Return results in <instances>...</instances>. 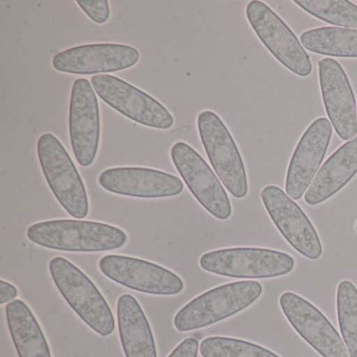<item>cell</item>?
Segmentation results:
<instances>
[{
    "instance_id": "obj_16",
    "label": "cell",
    "mask_w": 357,
    "mask_h": 357,
    "mask_svg": "<svg viewBox=\"0 0 357 357\" xmlns=\"http://www.w3.org/2000/svg\"><path fill=\"white\" fill-rule=\"evenodd\" d=\"M332 128L328 119L319 118L303 133L286 175V194L291 199H301L312 183L329 147Z\"/></svg>"
},
{
    "instance_id": "obj_23",
    "label": "cell",
    "mask_w": 357,
    "mask_h": 357,
    "mask_svg": "<svg viewBox=\"0 0 357 357\" xmlns=\"http://www.w3.org/2000/svg\"><path fill=\"white\" fill-rule=\"evenodd\" d=\"M298 7L327 24L357 29V6L348 0H294Z\"/></svg>"
},
{
    "instance_id": "obj_24",
    "label": "cell",
    "mask_w": 357,
    "mask_h": 357,
    "mask_svg": "<svg viewBox=\"0 0 357 357\" xmlns=\"http://www.w3.org/2000/svg\"><path fill=\"white\" fill-rule=\"evenodd\" d=\"M202 357H280L275 353L237 338L211 336L200 344Z\"/></svg>"
},
{
    "instance_id": "obj_12",
    "label": "cell",
    "mask_w": 357,
    "mask_h": 357,
    "mask_svg": "<svg viewBox=\"0 0 357 357\" xmlns=\"http://www.w3.org/2000/svg\"><path fill=\"white\" fill-rule=\"evenodd\" d=\"M105 277L129 289L154 296H176L185 287L176 273L149 261L132 257L108 255L100 260Z\"/></svg>"
},
{
    "instance_id": "obj_13",
    "label": "cell",
    "mask_w": 357,
    "mask_h": 357,
    "mask_svg": "<svg viewBox=\"0 0 357 357\" xmlns=\"http://www.w3.org/2000/svg\"><path fill=\"white\" fill-rule=\"evenodd\" d=\"M279 303L290 325L321 356L350 357L335 328L310 302L294 292H284Z\"/></svg>"
},
{
    "instance_id": "obj_2",
    "label": "cell",
    "mask_w": 357,
    "mask_h": 357,
    "mask_svg": "<svg viewBox=\"0 0 357 357\" xmlns=\"http://www.w3.org/2000/svg\"><path fill=\"white\" fill-rule=\"evenodd\" d=\"M50 273L64 300L87 326L100 335L109 336L116 328L114 314L93 281L63 257L50 261Z\"/></svg>"
},
{
    "instance_id": "obj_10",
    "label": "cell",
    "mask_w": 357,
    "mask_h": 357,
    "mask_svg": "<svg viewBox=\"0 0 357 357\" xmlns=\"http://www.w3.org/2000/svg\"><path fill=\"white\" fill-rule=\"evenodd\" d=\"M260 195L265 210L286 241L309 260L321 258V240L300 206L277 185H266Z\"/></svg>"
},
{
    "instance_id": "obj_27",
    "label": "cell",
    "mask_w": 357,
    "mask_h": 357,
    "mask_svg": "<svg viewBox=\"0 0 357 357\" xmlns=\"http://www.w3.org/2000/svg\"><path fill=\"white\" fill-rule=\"evenodd\" d=\"M17 296L18 290L15 286L5 280H0V304L13 302Z\"/></svg>"
},
{
    "instance_id": "obj_14",
    "label": "cell",
    "mask_w": 357,
    "mask_h": 357,
    "mask_svg": "<svg viewBox=\"0 0 357 357\" xmlns=\"http://www.w3.org/2000/svg\"><path fill=\"white\" fill-rule=\"evenodd\" d=\"M139 53L131 45L97 43L70 47L53 58L57 72L70 75H108L137 66Z\"/></svg>"
},
{
    "instance_id": "obj_9",
    "label": "cell",
    "mask_w": 357,
    "mask_h": 357,
    "mask_svg": "<svg viewBox=\"0 0 357 357\" xmlns=\"http://www.w3.org/2000/svg\"><path fill=\"white\" fill-rule=\"evenodd\" d=\"M171 160L192 195L204 210L219 220L231 217V206L220 179L199 153L185 142L171 148Z\"/></svg>"
},
{
    "instance_id": "obj_22",
    "label": "cell",
    "mask_w": 357,
    "mask_h": 357,
    "mask_svg": "<svg viewBox=\"0 0 357 357\" xmlns=\"http://www.w3.org/2000/svg\"><path fill=\"white\" fill-rule=\"evenodd\" d=\"M336 309L340 333L349 356L357 357V288L348 280L338 284Z\"/></svg>"
},
{
    "instance_id": "obj_25",
    "label": "cell",
    "mask_w": 357,
    "mask_h": 357,
    "mask_svg": "<svg viewBox=\"0 0 357 357\" xmlns=\"http://www.w3.org/2000/svg\"><path fill=\"white\" fill-rule=\"evenodd\" d=\"M76 3L95 24H104L109 20L110 8L107 0H77Z\"/></svg>"
},
{
    "instance_id": "obj_1",
    "label": "cell",
    "mask_w": 357,
    "mask_h": 357,
    "mask_svg": "<svg viewBox=\"0 0 357 357\" xmlns=\"http://www.w3.org/2000/svg\"><path fill=\"white\" fill-rule=\"evenodd\" d=\"M29 240L50 250L98 252L118 250L127 243L123 229L97 221L56 219L34 223L26 231Z\"/></svg>"
},
{
    "instance_id": "obj_20",
    "label": "cell",
    "mask_w": 357,
    "mask_h": 357,
    "mask_svg": "<svg viewBox=\"0 0 357 357\" xmlns=\"http://www.w3.org/2000/svg\"><path fill=\"white\" fill-rule=\"evenodd\" d=\"M6 314L20 357H52L43 329L24 301L9 303L6 307Z\"/></svg>"
},
{
    "instance_id": "obj_6",
    "label": "cell",
    "mask_w": 357,
    "mask_h": 357,
    "mask_svg": "<svg viewBox=\"0 0 357 357\" xmlns=\"http://www.w3.org/2000/svg\"><path fill=\"white\" fill-rule=\"evenodd\" d=\"M197 128L206 155L218 178L235 198L248 195L245 167L239 149L218 114L204 110L198 114Z\"/></svg>"
},
{
    "instance_id": "obj_15",
    "label": "cell",
    "mask_w": 357,
    "mask_h": 357,
    "mask_svg": "<svg viewBox=\"0 0 357 357\" xmlns=\"http://www.w3.org/2000/svg\"><path fill=\"white\" fill-rule=\"evenodd\" d=\"M324 106L336 135L342 141L356 137V102L348 76L336 60L324 58L319 64Z\"/></svg>"
},
{
    "instance_id": "obj_8",
    "label": "cell",
    "mask_w": 357,
    "mask_h": 357,
    "mask_svg": "<svg viewBox=\"0 0 357 357\" xmlns=\"http://www.w3.org/2000/svg\"><path fill=\"white\" fill-rule=\"evenodd\" d=\"M91 81L102 101L129 120L160 130H168L174 125L172 114L160 101L123 79L98 75Z\"/></svg>"
},
{
    "instance_id": "obj_4",
    "label": "cell",
    "mask_w": 357,
    "mask_h": 357,
    "mask_svg": "<svg viewBox=\"0 0 357 357\" xmlns=\"http://www.w3.org/2000/svg\"><path fill=\"white\" fill-rule=\"evenodd\" d=\"M41 169L62 208L75 219L89 215V204L84 181L68 150L53 133H45L37 142Z\"/></svg>"
},
{
    "instance_id": "obj_21",
    "label": "cell",
    "mask_w": 357,
    "mask_h": 357,
    "mask_svg": "<svg viewBox=\"0 0 357 357\" xmlns=\"http://www.w3.org/2000/svg\"><path fill=\"white\" fill-rule=\"evenodd\" d=\"M307 51L323 56L357 58V30L321 26L303 33L300 37Z\"/></svg>"
},
{
    "instance_id": "obj_26",
    "label": "cell",
    "mask_w": 357,
    "mask_h": 357,
    "mask_svg": "<svg viewBox=\"0 0 357 357\" xmlns=\"http://www.w3.org/2000/svg\"><path fill=\"white\" fill-rule=\"evenodd\" d=\"M198 350V340L194 337H188L183 340L168 357H197Z\"/></svg>"
},
{
    "instance_id": "obj_19",
    "label": "cell",
    "mask_w": 357,
    "mask_h": 357,
    "mask_svg": "<svg viewBox=\"0 0 357 357\" xmlns=\"http://www.w3.org/2000/svg\"><path fill=\"white\" fill-rule=\"evenodd\" d=\"M119 331L126 357H158L149 321L137 298L131 294L119 298Z\"/></svg>"
},
{
    "instance_id": "obj_17",
    "label": "cell",
    "mask_w": 357,
    "mask_h": 357,
    "mask_svg": "<svg viewBox=\"0 0 357 357\" xmlns=\"http://www.w3.org/2000/svg\"><path fill=\"white\" fill-rule=\"evenodd\" d=\"M99 185L110 193L135 198L173 197L183 191L175 175L139 167L107 169L100 174Z\"/></svg>"
},
{
    "instance_id": "obj_7",
    "label": "cell",
    "mask_w": 357,
    "mask_h": 357,
    "mask_svg": "<svg viewBox=\"0 0 357 357\" xmlns=\"http://www.w3.org/2000/svg\"><path fill=\"white\" fill-rule=\"evenodd\" d=\"M246 18L269 53L288 70L298 77H308L312 64L306 50L291 29L266 3L252 0L246 6Z\"/></svg>"
},
{
    "instance_id": "obj_18",
    "label": "cell",
    "mask_w": 357,
    "mask_h": 357,
    "mask_svg": "<svg viewBox=\"0 0 357 357\" xmlns=\"http://www.w3.org/2000/svg\"><path fill=\"white\" fill-rule=\"evenodd\" d=\"M357 174V135L340 146L319 169L305 193V202L317 206L335 195Z\"/></svg>"
},
{
    "instance_id": "obj_28",
    "label": "cell",
    "mask_w": 357,
    "mask_h": 357,
    "mask_svg": "<svg viewBox=\"0 0 357 357\" xmlns=\"http://www.w3.org/2000/svg\"><path fill=\"white\" fill-rule=\"evenodd\" d=\"M355 229H356V231H357V221H356V225H355Z\"/></svg>"
},
{
    "instance_id": "obj_5",
    "label": "cell",
    "mask_w": 357,
    "mask_h": 357,
    "mask_svg": "<svg viewBox=\"0 0 357 357\" xmlns=\"http://www.w3.org/2000/svg\"><path fill=\"white\" fill-rule=\"evenodd\" d=\"M204 271L235 279H271L291 273L294 259L286 252L267 248H237L202 255Z\"/></svg>"
},
{
    "instance_id": "obj_11",
    "label": "cell",
    "mask_w": 357,
    "mask_h": 357,
    "mask_svg": "<svg viewBox=\"0 0 357 357\" xmlns=\"http://www.w3.org/2000/svg\"><path fill=\"white\" fill-rule=\"evenodd\" d=\"M68 127L77 162L82 167H91L99 151L101 112L97 93L87 79H78L73 84Z\"/></svg>"
},
{
    "instance_id": "obj_3",
    "label": "cell",
    "mask_w": 357,
    "mask_h": 357,
    "mask_svg": "<svg viewBox=\"0 0 357 357\" xmlns=\"http://www.w3.org/2000/svg\"><path fill=\"white\" fill-rule=\"evenodd\" d=\"M263 292L258 281H239L213 288L188 303L174 317L175 328L187 332L223 321L254 304Z\"/></svg>"
}]
</instances>
